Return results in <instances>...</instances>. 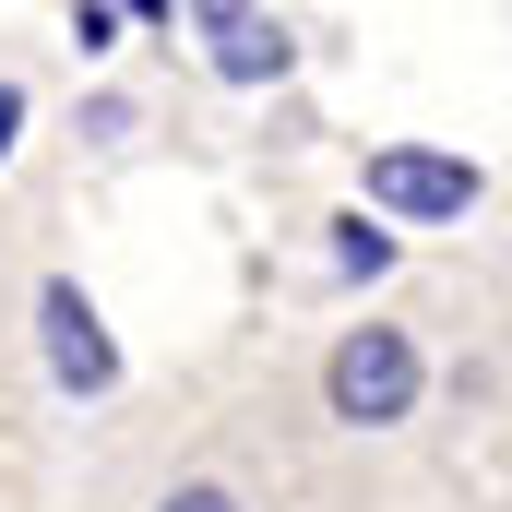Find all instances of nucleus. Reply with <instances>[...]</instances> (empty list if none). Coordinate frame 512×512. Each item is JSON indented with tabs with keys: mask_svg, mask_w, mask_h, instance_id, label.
<instances>
[{
	"mask_svg": "<svg viewBox=\"0 0 512 512\" xmlns=\"http://www.w3.org/2000/svg\"><path fill=\"white\" fill-rule=\"evenodd\" d=\"M322 393H334V417H346V429H393V417L417 405V346H405L393 322H358V334L334 346Z\"/></svg>",
	"mask_w": 512,
	"mask_h": 512,
	"instance_id": "f257e3e1",
	"label": "nucleus"
},
{
	"mask_svg": "<svg viewBox=\"0 0 512 512\" xmlns=\"http://www.w3.org/2000/svg\"><path fill=\"white\" fill-rule=\"evenodd\" d=\"M370 203H382V215H477V167L393 143V155H370Z\"/></svg>",
	"mask_w": 512,
	"mask_h": 512,
	"instance_id": "f03ea898",
	"label": "nucleus"
},
{
	"mask_svg": "<svg viewBox=\"0 0 512 512\" xmlns=\"http://www.w3.org/2000/svg\"><path fill=\"white\" fill-rule=\"evenodd\" d=\"M36 310H48V370H60V393H108V382H120V346L96 334L84 286H48Z\"/></svg>",
	"mask_w": 512,
	"mask_h": 512,
	"instance_id": "7ed1b4c3",
	"label": "nucleus"
},
{
	"mask_svg": "<svg viewBox=\"0 0 512 512\" xmlns=\"http://www.w3.org/2000/svg\"><path fill=\"white\" fill-rule=\"evenodd\" d=\"M215 72H227V84H262V72H286V36H274L262 12H227V24H215Z\"/></svg>",
	"mask_w": 512,
	"mask_h": 512,
	"instance_id": "20e7f679",
	"label": "nucleus"
},
{
	"mask_svg": "<svg viewBox=\"0 0 512 512\" xmlns=\"http://www.w3.org/2000/svg\"><path fill=\"white\" fill-rule=\"evenodd\" d=\"M155 512H239V501H227V489H167Z\"/></svg>",
	"mask_w": 512,
	"mask_h": 512,
	"instance_id": "39448f33",
	"label": "nucleus"
},
{
	"mask_svg": "<svg viewBox=\"0 0 512 512\" xmlns=\"http://www.w3.org/2000/svg\"><path fill=\"white\" fill-rule=\"evenodd\" d=\"M12 120H24V96H12V84H0V155H12Z\"/></svg>",
	"mask_w": 512,
	"mask_h": 512,
	"instance_id": "423d86ee",
	"label": "nucleus"
},
{
	"mask_svg": "<svg viewBox=\"0 0 512 512\" xmlns=\"http://www.w3.org/2000/svg\"><path fill=\"white\" fill-rule=\"evenodd\" d=\"M191 12H215V24H227V12H239V0H191Z\"/></svg>",
	"mask_w": 512,
	"mask_h": 512,
	"instance_id": "0eeeda50",
	"label": "nucleus"
}]
</instances>
